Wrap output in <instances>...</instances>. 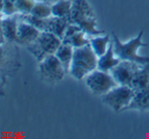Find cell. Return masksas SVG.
I'll list each match as a JSON object with an SVG mask.
<instances>
[{
    "instance_id": "obj_1",
    "label": "cell",
    "mask_w": 149,
    "mask_h": 139,
    "mask_svg": "<svg viewBox=\"0 0 149 139\" xmlns=\"http://www.w3.org/2000/svg\"><path fill=\"white\" fill-rule=\"evenodd\" d=\"M69 20L72 24H77L89 37L106 34L104 31L97 28L96 15L87 0L73 1Z\"/></svg>"
},
{
    "instance_id": "obj_2",
    "label": "cell",
    "mask_w": 149,
    "mask_h": 139,
    "mask_svg": "<svg viewBox=\"0 0 149 139\" xmlns=\"http://www.w3.org/2000/svg\"><path fill=\"white\" fill-rule=\"evenodd\" d=\"M144 31L140 33L135 38L123 42L115 33H112V42L114 45V51L116 56L120 60H127L138 63L140 65H145L149 63V56H142L138 52L141 48L146 47V43L143 42Z\"/></svg>"
},
{
    "instance_id": "obj_3",
    "label": "cell",
    "mask_w": 149,
    "mask_h": 139,
    "mask_svg": "<svg viewBox=\"0 0 149 139\" xmlns=\"http://www.w3.org/2000/svg\"><path fill=\"white\" fill-rule=\"evenodd\" d=\"M97 68V56L90 45L74 48L69 74L76 80H83L90 72Z\"/></svg>"
},
{
    "instance_id": "obj_4",
    "label": "cell",
    "mask_w": 149,
    "mask_h": 139,
    "mask_svg": "<svg viewBox=\"0 0 149 139\" xmlns=\"http://www.w3.org/2000/svg\"><path fill=\"white\" fill-rule=\"evenodd\" d=\"M62 44V40L50 31H42L40 36L33 42L26 46L28 51L37 59L41 61L48 55L55 54L57 49Z\"/></svg>"
},
{
    "instance_id": "obj_5",
    "label": "cell",
    "mask_w": 149,
    "mask_h": 139,
    "mask_svg": "<svg viewBox=\"0 0 149 139\" xmlns=\"http://www.w3.org/2000/svg\"><path fill=\"white\" fill-rule=\"evenodd\" d=\"M135 90L129 85H116L114 88L102 96V101L104 105L110 107L114 112L119 113L126 111L133 100Z\"/></svg>"
},
{
    "instance_id": "obj_6",
    "label": "cell",
    "mask_w": 149,
    "mask_h": 139,
    "mask_svg": "<svg viewBox=\"0 0 149 139\" xmlns=\"http://www.w3.org/2000/svg\"><path fill=\"white\" fill-rule=\"evenodd\" d=\"M41 78L47 83H58L62 81L66 74L64 67L55 54L46 56L38 65Z\"/></svg>"
},
{
    "instance_id": "obj_7",
    "label": "cell",
    "mask_w": 149,
    "mask_h": 139,
    "mask_svg": "<svg viewBox=\"0 0 149 139\" xmlns=\"http://www.w3.org/2000/svg\"><path fill=\"white\" fill-rule=\"evenodd\" d=\"M85 84L89 92L94 96H104L112 88L118 85L110 72L102 71L96 68L84 78Z\"/></svg>"
},
{
    "instance_id": "obj_8",
    "label": "cell",
    "mask_w": 149,
    "mask_h": 139,
    "mask_svg": "<svg viewBox=\"0 0 149 139\" xmlns=\"http://www.w3.org/2000/svg\"><path fill=\"white\" fill-rule=\"evenodd\" d=\"M15 44L6 42L3 45H0V77L4 80L6 76L12 75L17 70V57H15L17 49L14 46Z\"/></svg>"
},
{
    "instance_id": "obj_9",
    "label": "cell",
    "mask_w": 149,
    "mask_h": 139,
    "mask_svg": "<svg viewBox=\"0 0 149 139\" xmlns=\"http://www.w3.org/2000/svg\"><path fill=\"white\" fill-rule=\"evenodd\" d=\"M142 65L132 61L121 60L116 67L111 70V74L119 85H131L134 75Z\"/></svg>"
},
{
    "instance_id": "obj_10",
    "label": "cell",
    "mask_w": 149,
    "mask_h": 139,
    "mask_svg": "<svg viewBox=\"0 0 149 139\" xmlns=\"http://www.w3.org/2000/svg\"><path fill=\"white\" fill-rule=\"evenodd\" d=\"M41 33L40 29L19 20L17 27V45L28 46L29 44L33 43Z\"/></svg>"
},
{
    "instance_id": "obj_11",
    "label": "cell",
    "mask_w": 149,
    "mask_h": 139,
    "mask_svg": "<svg viewBox=\"0 0 149 139\" xmlns=\"http://www.w3.org/2000/svg\"><path fill=\"white\" fill-rule=\"evenodd\" d=\"M18 14L12 16H5L1 20V27L3 29L4 37L8 43L17 44V27H18Z\"/></svg>"
},
{
    "instance_id": "obj_12",
    "label": "cell",
    "mask_w": 149,
    "mask_h": 139,
    "mask_svg": "<svg viewBox=\"0 0 149 139\" xmlns=\"http://www.w3.org/2000/svg\"><path fill=\"white\" fill-rule=\"evenodd\" d=\"M149 111V86L135 90L133 100L126 111Z\"/></svg>"
},
{
    "instance_id": "obj_13",
    "label": "cell",
    "mask_w": 149,
    "mask_h": 139,
    "mask_svg": "<svg viewBox=\"0 0 149 139\" xmlns=\"http://www.w3.org/2000/svg\"><path fill=\"white\" fill-rule=\"evenodd\" d=\"M120 61L121 60L115 54L113 42H111L108 51L97 58V69L106 72H111V70L119 64Z\"/></svg>"
},
{
    "instance_id": "obj_14",
    "label": "cell",
    "mask_w": 149,
    "mask_h": 139,
    "mask_svg": "<svg viewBox=\"0 0 149 139\" xmlns=\"http://www.w3.org/2000/svg\"><path fill=\"white\" fill-rule=\"evenodd\" d=\"M70 24L69 17H56V16H51L47 18V27H46V31L54 34L63 40L65 35V31Z\"/></svg>"
},
{
    "instance_id": "obj_15",
    "label": "cell",
    "mask_w": 149,
    "mask_h": 139,
    "mask_svg": "<svg viewBox=\"0 0 149 139\" xmlns=\"http://www.w3.org/2000/svg\"><path fill=\"white\" fill-rule=\"evenodd\" d=\"M111 42H112V36H110L109 34L89 37V45L97 58L102 56L108 51Z\"/></svg>"
},
{
    "instance_id": "obj_16",
    "label": "cell",
    "mask_w": 149,
    "mask_h": 139,
    "mask_svg": "<svg viewBox=\"0 0 149 139\" xmlns=\"http://www.w3.org/2000/svg\"><path fill=\"white\" fill-rule=\"evenodd\" d=\"M73 53H74V48L65 43L61 44L55 53V56L62 63L63 67L67 73H69V69H70V65L73 58Z\"/></svg>"
},
{
    "instance_id": "obj_17",
    "label": "cell",
    "mask_w": 149,
    "mask_h": 139,
    "mask_svg": "<svg viewBox=\"0 0 149 139\" xmlns=\"http://www.w3.org/2000/svg\"><path fill=\"white\" fill-rule=\"evenodd\" d=\"M131 86L134 90L144 88L149 86V63L142 65L134 75V78L131 82Z\"/></svg>"
},
{
    "instance_id": "obj_18",
    "label": "cell",
    "mask_w": 149,
    "mask_h": 139,
    "mask_svg": "<svg viewBox=\"0 0 149 139\" xmlns=\"http://www.w3.org/2000/svg\"><path fill=\"white\" fill-rule=\"evenodd\" d=\"M73 1L71 0H58L51 5L52 16L56 17H69L72 9Z\"/></svg>"
},
{
    "instance_id": "obj_19",
    "label": "cell",
    "mask_w": 149,
    "mask_h": 139,
    "mask_svg": "<svg viewBox=\"0 0 149 139\" xmlns=\"http://www.w3.org/2000/svg\"><path fill=\"white\" fill-rule=\"evenodd\" d=\"M62 43L68 44L73 48H80L89 45V36H87L83 31H79L76 34L69 37L68 39L63 40Z\"/></svg>"
},
{
    "instance_id": "obj_20",
    "label": "cell",
    "mask_w": 149,
    "mask_h": 139,
    "mask_svg": "<svg viewBox=\"0 0 149 139\" xmlns=\"http://www.w3.org/2000/svg\"><path fill=\"white\" fill-rule=\"evenodd\" d=\"M18 18L20 20L28 22V24L33 26L35 28L40 29L41 31H46V27H47V18H42L39 16H36L31 13L28 14H18Z\"/></svg>"
},
{
    "instance_id": "obj_21",
    "label": "cell",
    "mask_w": 149,
    "mask_h": 139,
    "mask_svg": "<svg viewBox=\"0 0 149 139\" xmlns=\"http://www.w3.org/2000/svg\"><path fill=\"white\" fill-rule=\"evenodd\" d=\"M30 13L42 18H48L52 16V7L45 2H36Z\"/></svg>"
},
{
    "instance_id": "obj_22",
    "label": "cell",
    "mask_w": 149,
    "mask_h": 139,
    "mask_svg": "<svg viewBox=\"0 0 149 139\" xmlns=\"http://www.w3.org/2000/svg\"><path fill=\"white\" fill-rule=\"evenodd\" d=\"M35 3H36L35 0H16V1L14 2L18 14L30 13Z\"/></svg>"
},
{
    "instance_id": "obj_23",
    "label": "cell",
    "mask_w": 149,
    "mask_h": 139,
    "mask_svg": "<svg viewBox=\"0 0 149 139\" xmlns=\"http://www.w3.org/2000/svg\"><path fill=\"white\" fill-rule=\"evenodd\" d=\"M2 13L4 14V16H12V15H15V14H18L14 2L10 1V0H4Z\"/></svg>"
},
{
    "instance_id": "obj_24",
    "label": "cell",
    "mask_w": 149,
    "mask_h": 139,
    "mask_svg": "<svg viewBox=\"0 0 149 139\" xmlns=\"http://www.w3.org/2000/svg\"><path fill=\"white\" fill-rule=\"evenodd\" d=\"M82 31V29L79 28L77 24L70 22V24H68V27H67V29H66V31H65V35H64V38H63V40L68 39L69 37H71V36L74 35V34H76L77 31ZM63 40H62V41H63Z\"/></svg>"
},
{
    "instance_id": "obj_25",
    "label": "cell",
    "mask_w": 149,
    "mask_h": 139,
    "mask_svg": "<svg viewBox=\"0 0 149 139\" xmlns=\"http://www.w3.org/2000/svg\"><path fill=\"white\" fill-rule=\"evenodd\" d=\"M5 96V80L0 77V96Z\"/></svg>"
},
{
    "instance_id": "obj_26",
    "label": "cell",
    "mask_w": 149,
    "mask_h": 139,
    "mask_svg": "<svg viewBox=\"0 0 149 139\" xmlns=\"http://www.w3.org/2000/svg\"><path fill=\"white\" fill-rule=\"evenodd\" d=\"M1 22V20H0ZM6 43V40L5 37H4V34H3V29H2L1 27V22H0V45H3V44Z\"/></svg>"
},
{
    "instance_id": "obj_27",
    "label": "cell",
    "mask_w": 149,
    "mask_h": 139,
    "mask_svg": "<svg viewBox=\"0 0 149 139\" xmlns=\"http://www.w3.org/2000/svg\"><path fill=\"white\" fill-rule=\"evenodd\" d=\"M4 0H0V11H2V8H3Z\"/></svg>"
},
{
    "instance_id": "obj_28",
    "label": "cell",
    "mask_w": 149,
    "mask_h": 139,
    "mask_svg": "<svg viewBox=\"0 0 149 139\" xmlns=\"http://www.w3.org/2000/svg\"><path fill=\"white\" fill-rule=\"evenodd\" d=\"M4 17H5V16H4V14L2 13V11H0V20H3Z\"/></svg>"
}]
</instances>
